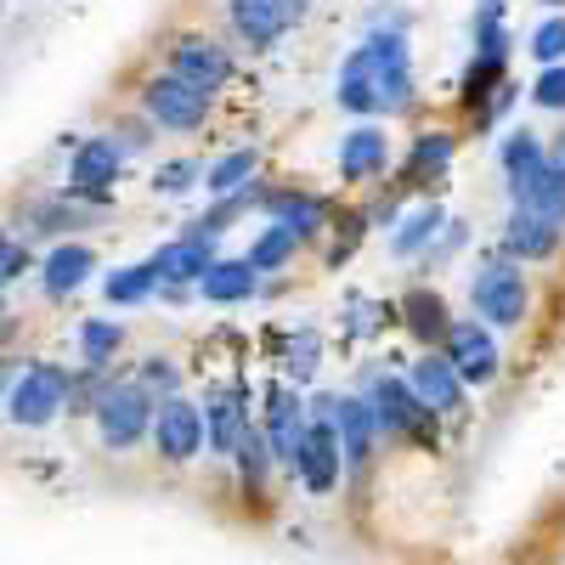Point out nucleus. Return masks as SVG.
Listing matches in <instances>:
<instances>
[{"label": "nucleus", "instance_id": "nucleus-31", "mask_svg": "<svg viewBox=\"0 0 565 565\" xmlns=\"http://www.w3.org/2000/svg\"><path fill=\"white\" fill-rule=\"evenodd\" d=\"M407 328L418 340H447V306L436 289H413L407 295Z\"/></svg>", "mask_w": 565, "mask_h": 565}, {"label": "nucleus", "instance_id": "nucleus-23", "mask_svg": "<svg viewBox=\"0 0 565 565\" xmlns=\"http://www.w3.org/2000/svg\"><path fill=\"white\" fill-rule=\"evenodd\" d=\"M548 164V148H543V136H532V130H509V141H503V170H509V193H521V186L537 175Z\"/></svg>", "mask_w": 565, "mask_h": 565}, {"label": "nucleus", "instance_id": "nucleus-9", "mask_svg": "<svg viewBox=\"0 0 565 565\" xmlns=\"http://www.w3.org/2000/svg\"><path fill=\"white\" fill-rule=\"evenodd\" d=\"M340 469H345V458H340V436H334V424L328 418H306V441H300V452H295V476L306 481V492H334L340 487Z\"/></svg>", "mask_w": 565, "mask_h": 565}, {"label": "nucleus", "instance_id": "nucleus-39", "mask_svg": "<svg viewBox=\"0 0 565 565\" xmlns=\"http://www.w3.org/2000/svg\"><path fill=\"white\" fill-rule=\"evenodd\" d=\"M317 356H322L317 334H311V328H300V334H295V345H289V367H295V380H306V373H317Z\"/></svg>", "mask_w": 565, "mask_h": 565}, {"label": "nucleus", "instance_id": "nucleus-18", "mask_svg": "<svg viewBox=\"0 0 565 565\" xmlns=\"http://www.w3.org/2000/svg\"><path fill=\"white\" fill-rule=\"evenodd\" d=\"M391 159V141L380 125H356L345 141H340V175L345 181H367V175H380Z\"/></svg>", "mask_w": 565, "mask_h": 565}, {"label": "nucleus", "instance_id": "nucleus-17", "mask_svg": "<svg viewBox=\"0 0 565 565\" xmlns=\"http://www.w3.org/2000/svg\"><path fill=\"white\" fill-rule=\"evenodd\" d=\"M153 277L159 282H170V289H181V282H199L210 266H215V244H199V238H175V244H164L153 260Z\"/></svg>", "mask_w": 565, "mask_h": 565}, {"label": "nucleus", "instance_id": "nucleus-43", "mask_svg": "<svg viewBox=\"0 0 565 565\" xmlns=\"http://www.w3.org/2000/svg\"><path fill=\"white\" fill-rule=\"evenodd\" d=\"M0 7H7V0H0Z\"/></svg>", "mask_w": 565, "mask_h": 565}, {"label": "nucleus", "instance_id": "nucleus-42", "mask_svg": "<svg viewBox=\"0 0 565 565\" xmlns=\"http://www.w3.org/2000/svg\"><path fill=\"white\" fill-rule=\"evenodd\" d=\"M543 7H559V0H543Z\"/></svg>", "mask_w": 565, "mask_h": 565}, {"label": "nucleus", "instance_id": "nucleus-21", "mask_svg": "<svg viewBox=\"0 0 565 565\" xmlns=\"http://www.w3.org/2000/svg\"><path fill=\"white\" fill-rule=\"evenodd\" d=\"M514 204L521 210H532V215H543V221H554V226H565V164H543L521 193H514Z\"/></svg>", "mask_w": 565, "mask_h": 565}, {"label": "nucleus", "instance_id": "nucleus-28", "mask_svg": "<svg viewBox=\"0 0 565 565\" xmlns=\"http://www.w3.org/2000/svg\"><path fill=\"white\" fill-rule=\"evenodd\" d=\"M295 249H300V232H295V226H277V221H271V226L260 232V238H255V249H249L244 260H249V271L260 277V271H277V266L289 260Z\"/></svg>", "mask_w": 565, "mask_h": 565}, {"label": "nucleus", "instance_id": "nucleus-37", "mask_svg": "<svg viewBox=\"0 0 565 565\" xmlns=\"http://www.w3.org/2000/svg\"><path fill=\"white\" fill-rule=\"evenodd\" d=\"M532 103H537V108H554V114L565 108V63H554V68H543V74H537Z\"/></svg>", "mask_w": 565, "mask_h": 565}, {"label": "nucleus", "instance_id": "nucleus-7", "mask_svg": "<svg viewBox=\"0 0 565 565\" xmlns=\"http://www.w3.org/2000/svg\"><path fill=\"white\" fill-rule=\"evenodd\" d=\"M141 114H148L153 125H164V130H199L204 114H210V97L193 90L186 79H175V74H159V79H148V90H141Z\"/></svg>", "mask_w": 565, "mask_h": 565}, {"label": "nucleus", "instance_id": "nucleus-5", "mask_svg": "<svg viewBox=\"0 0 565 565\" xmlns=\"http://www.w3.org/2000/svg\"><path fill=\"white\" fill-rule=\"evenodd\" d=\"M317 418L334 424L340 436V458L351 469H362L373 458V447H380V424H373V407L362 396H317Z\"/></svg>", "mask_w": 565, "mask_h": 565}, {"label": "nucleus", "instance_id": "nucleus-26", "mask_svg": "<svg viewBox=\"0 0 565 565\" xmlns=\"http://www.w3.org/2000/svg\"><path fill=\"white\" fill-rule=\"evenodd\" d=\"M255 164H260V153L255 148H238V153H226V159H215L204 170V186H210V193H221V199H232V193H244V186H249Z\"/></svg>", "mask_w": 565, "mask_h": 565}, {"label": "nucleus", "instance_id": "nucleus-19", "mask_svg": "<svg viewBox=\"0 0 565 565\" xmlns=\"http://www.w3.org/2000/svg\"><path fill=\"white\" fill-rule=\"evenodd\" d=\"M90 271H97V255H90L85 244H57L52 255L40 260V282H45V295H52V300L74 295Z\"/></svg>", "mask_w": 565, "mask_h": 565}, {"label": "nucleus", "instance_id": "nucleus-24", "mask_svg": "<svg viewBox=\"0 0 565 565\" xmlns=\"http://www.w3.org/2000/svg\"><path fill=\"white\" fill-rule=\"evenodd\" d=\"M119 345H125V328H119V322H108V317L79 322V367L108 373V362H114V351H119Z\"/></svg>", "mask_w": 565, "mask_h": 565}, {"label": "nucleus", "instance_id": "nucleus-30", "mask_svg": "<svg viewBox=\"0 0 565 565\" xmlns=\"http://www.w3.org/2000/svg\"><path fill=\"white\" fill-rule=\"evenodd\" d=\"M441 226H447V215H441L436 204H418V210L402 221V232L391 238V249H396V255H418V249H430V238H436Z\"/></svg>", "mask_w": 565, "mask_h": 565}, {"label": "nucleus", "instance_id": "nucleus-20", "mask_svg": "<svg viewBox=\"0 0 565 565\" xmlns=\"http://www.w3.org/2000/svg\"><path fill=\"white\" fill-rule=\"evenodd\" d=\"M503 244H509V255H521V260H543V255H554V249H559V226L514 204V215H509V232H503Z\"/></svg>", "mask_w": 565, "mask_h": 565}, {"label": "nucleus", "instance_id": "nucleus-22", "mask_svg": "<svg viewBox=\"0 0 565 565\" xmlns=\"http://www.w3.org/2000/svg\"><path fill=\"white\" fill-rule=\"evenodd\" d=\"M260 289V277L249 271V260H215L204 277H199V295L210 300V306H238V300H249Z\"/></svg>", "mask_w": 565, "mask_h": 565}, {"label": "nucleus", "instance_id": "nucleus-2", "mask_svg": "<svg viewBox=\"0 0 565 565\" xmlns=\"http://www.w3.org/2000/svg\"><path fill=\"white\" fill-rule=\"evenodd\" d=\"M63 396H68V367H52V362H29L18 367V380L7 391V418L18 430H45L57 413H63Z\"/></svg>", "mask_w": 565, "mask_h": 565}, {"label": "nucleus", "instance_id": "nucleus-10", "mask_svg": "<svg viewBox=\"0 0 565 565\" xmlns=\"http://www.w3.org/2000/svg\"><path fill=\"white\" fill-rule=\"evenodd\" d=\"M300 18H306V0H232V29H238V40H249L255 52L277 45Z\"/></svg>", "mask_w": 565, "mask_h": 565}, {"label": "nucleus", "instance_id": "nucleus-8", "mask_svg": "<svg viewBox=\"0 0 565 565\" xmlns=\"http://www.w3.org/2000/svg\"><path fill=\"white\" fill-rule=\"evenodd\" d=\"M373 407V424H380V436H424L430 430V413H424L407 391V380H391V373H380V380H367V396Z\"/></svg>", "mask_w": 565, "mask_h": 565}, {"label": "nucleus", "instance_id": "nucleus-35", "mask_svg": "<svg viewBox=\"0 0 565 565\" xmlns=\"http://www.w3.org/2000/svg\"><path fill=\"white\" fill-rule=\"evenodd\" d=\"M498 79H503V57H481V52H476V63H469V74H463V97L481 103L487 85H498Z\"/></svg>", "mask_w": 565, "mask_h": 565}, {"label": "nucleus", "instance_id": "nucleus-6", "mask_svg": "<svg viewBox=\"0 0 565 565\" xmlns=\"http://www.w3.org/2000/svg\"><path fill=\"white\" fill-rule=\"evenodd\" d=\"M148 441H153L159 458H170V463L199 458V452H204V418H199V407L186 402V396H164V402L153 407V430H148Z\"/></svg>", "mask_w": 565, "mask_h": 565}, {"label": "nucleus", "instance_id": "nucleus-1", "mask_svg": "<svg viewBox=\"0 0 565 565\" xmlns=\"http://www.w3.org/2000/svg\"><path fill=\"white\" fill-rule=\"evenodd\" d=\"M340 108L351 114H396L413 103V68H407V40L402 29H373L356 52L345 57L340 68V85H334Z\"/></svg>", "mask_w": 565, "mask_h": 565}, {"label": "nucleus", "instance_id": "nucleus-3", "mask_svg": "<svg viewBox=\"0 0 565 565\" xmlns=\"http://www.w3.org/2000/svg\"><path fill=\"white\" fill-rule=\"evenodd\" d=\"M153 407H159V402L141 391L136 380H125V385H103L97 407H90L103 447H108V452H125V447H136V441H148V430H153Z\"/></svg>", "mask_w": 565, "mask_h": 565}, {"label": "nucleus", "instance_id": "nucleus-4", "mask_svg": "<svg viewBox=\"0 0 565 565\" xmlns=\"http://www.w3.org/2000/svg\"><path fill=\"white\" fill-rule=\"evenodd\" d=\"M469 306H476L487 322L498 328H514L532 306V289H526V271L514 260H487L476 277H469Z\"/></svg>", "mask_w": 565, "mask_h": 565}, {"label": "nucleus", "instance_id": "nucleus-16", "mask_svg": "<svg viewBox=\"0 0 565 565\" xmlns=\"http://www.w3.org/2000/svg\"><path fill=\"white\" fill-rule=\"evenodd\" d=\"M204 441H210V452H226L232 458V447H238V436H244V424H249V407H244V396L232 391V385H221V391H210V402H204Z\"/></svg>", "mask_w": 565, "mask_h": 565}, {"label": "nucleus", "instance_id": "nucleus-14", "mask_svg": "<svg viewBox=\"0 0 565 565\" xmlns=\"http://www.w3.org/2000/svg\"><path fill=\"white\" fill-rule=\"evenodd\" d=\"M266 452H271V463H289L295 469V452H300V441H306V402L289 391V385H277L271 396H266Z\"/></svg>", "mask_w": 565, "mask_h": 565}, {"label": "nucleus", "instance_id": "nucleus-33", "mask_svg": "<svg viewBox=\"0 0 565 565\" xmlns=\"http://www.w3.org/2000/svg\"><path fill=\"white\" fill-rule=\"evenodd\" d=\"M204 181V164L199 159H175V164H159V175H153V186H159V193H193V186Z\"/></svg>", "mask_w": 565, "mask_h": 565}, {"label": "nucleus", "instance_id": "nucleus-32", "mask_svg": "<svg viewBox=\"0 0 565 565\" xmlns=\"http://www.w3.org/2000/svg\"><path fill=\"white\" fill-rule=\"evenodd\" d=\"M447 159H452V136H447V130H424V136L413 141V175L447 170Z\"/></svg>", "mask_w": 565, "mask_h": 565}, {"label": "nucleus", "instance_id": "nucleus-11", "mask_svg": "<svg viewBox=\"0 0 565 565\" xmlns=\"http://www.w3.org/2000/svg\"><path fill=\"white\" fill-rule=\"evenodd\" d=\"M447 367L458 373V385H487L498 373V345L476 317L447 322Z\"/></svg>", "mask_w": 565, "mask_h": 565}, {"label": "nucleus", "instance_id": "nucleus-38", "mask_svg": "<svg viewBox=\"0 0 565 565\" xmlns=\"http://www.w3.org/2000/svg\"><path fill=\"white\" fill-rule=\"evenodd\" d=\"M23 271H29V244L23 238H0V289L18 282Z\"/></svg>", "mask_w": 565, "mask_h": 565}, {"label": "nucleus", "instance_id": "nucleus-41", "mask_svg": "<svg viewBox=\"0 0 565 565\" xmlns=\"http://www.w3.org/2000/svg\"><path fill=\"white\" fill-rule=\"evenodd\" d=\"M0 328H7V300H0Z\"/></svg>", "mask_w": 565, "mask_h": 565}, {"label": "nucleus", "instance_id": "nucleus-25", "mask_svg": "<svg viewBox=\"0 0 565 565\" xmlns=\"http://www.w3.org/2000/svg\"><path fill=\"white\" fill-rule=\"evenodd\" d=\"M232 458H238V476H244V492H266V476H271V452H266V436L260 424H244L238 447H232Z\"/></svg>", "mask_w": 565, "mask_h": 565}, {"label": "nucleus", "instance_id": "nucleus-12", "mask_svg": "<svg viewBox=\"0 0 565 565\" xmlns=\"http://www.w3.org/2000/svg\"><path fill=\"white\" fill-rule=\"evenodd\" d=\"M119 164H125V153L114 148V136H85L68 159V193L74 199H103L119 181Z\"/></svg>", "mask_w": 565, "mask_h": 565}, {"label": "nucleus", "instance_id": "nucleus-29", "mask_svg": "<svg viewBox=\"0 0 565 565\" xmlns=\"http://www.w3.org/2000/svg\"><path fill=\"white\" fill-rule=\"evenodd\" d=\"M153 266L148 260H141V266H119V271H108L103 277V295H108V306H141V300H148L153 295Z\"/></svg>", "mask_w": 565, "mask_h": 565}, {"label": "nucleus", "instance_id": "nucleus-40", "mask_svg": "<svg viewBox=\"0 0 565 565\" xmlns=\"http://www.w3.org/2000/svg\"><path fill=\"white\" fill-rule=\"evenodd\" d=\"M554 164H565V136H559V148H554Z\"/></svg>", "mask_w": 565, "mask_h": 565}, {"label": "nucleus", "instance_id": "nucleus-15", "mask_svg": "<svg viewBox=\"0 0 565 565\" xmlns=\"http://www.w3.org/2000/svg\"><path fill=\"white\" fill-rule=\"evenodd\" d=\"M407 391L424 413H452L463 402V385H458V373L447 367V356H418L413 373H407Z\"/></svg>", "mask_w": 565, "mask_h": 565}, {"label": "nucleus", "instance_id": "nucleus-13", "mask_svg": "<svg viewBox=\"0 0 565 565\" xmlns=\"http://www.w3.org/2000/svg\"><path fill=\"white\" fill-rule=\"evenodd\" d=\"M170 74L210 97V90H221L232 79V57H226V45H215L210 34H186V40H175V52H170Z\"/></svg>", "mask_w": 565, "mask_h": 565}, {"label": "nucleus", "instance_id": "nucleus-27", "mask_svg": "<svg viewBox=\"0 0 565 565\" xmlns=\"http://www.w3.org/2000/svg\"><path fill=\"white\" fill-rule=\"evenodd\" d=\"M266 215H271L277 226H295L300 238L322 226V204H317L311 193H266Z\"/></svg>", "mask_w": 565, "mask_h": 565}, {"label": "nucleus", "instance_id": "nucleus-36", "mask_svg": "<svg viewBox=\"0 0 565 565\" xmlns=\"http://www.w3.org/2000/svg\"><path fill=\"white\" fill-rule=\"evenodd\" d=\"M532 57H543L548 68L565 57V18H548V23L532 34Z\"/></svg>", "mask_w": 565, "mask_h": 565}, {"label": "nucleus", "instance_id": "nucleus-34", "mask_svg": "<svg viewBox=\"0 0 565 565\" xmlns=\"http://www.w3.org/2000/svg\"><path fill=\"white\" fill-rule=\"evenodd\" d=\"M141 391H148V396H175L181 391V373L170 367V356H148V362H141V380H136Z\"/></svg>", "mask_w": 565, "mask_h": 565}]
</instances>
